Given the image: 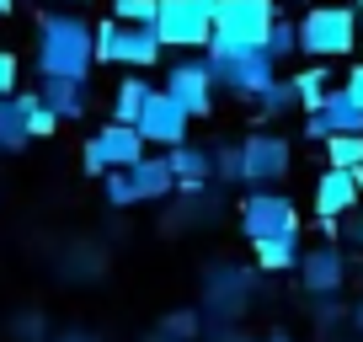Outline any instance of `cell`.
Listing matches in <instances>:
<instances>
[{
	"mask_svg": "<svg viewBox=\"0 0 363 342\" xmlns=\"http://www.w3.org/2000/svg\"><path fill=\"white\" fill-rule=\"evenodd\" d=\"M38 75L43 80H86L96 65V27H86L75 11H48L38 22Z\"/></svg>",
	"mask_w": 363,
	"mask_h": 342,
	"instance_id": "cell-1",
	"label": "cell"
},
{
	"mask_svg": "<svg viewBox=\"0 0 363 342\" xmlns=\"http://www.w3.org/2000/svg\"><path fill=\"white\" fill-rule=\"evenodd\" d=\"M272 22H278L272 0H214V38H208L203 59L208 65H225V59H240L251 48H262Z\"/></svg>",
	"mask_w": 363,
	"mask_h": 342,
	"instance_id": "cell-2",
	"label": "cell"
},
{
	"mask_svg": "<svg viewBox=\"0 0 363 342\" xmlns=\"http://www.w3.org/2000/svg\"><path fill=\"white\" fill-rule=\"evenodd\" d=\"M299 48L315 59H342L358 48V11L352 6H310L299 22Z\"/></svg>",
	"mask_w": 363,
	"mask_h": 342,
	"instance_id": "cell-3",
	"label": "cell"
},
{
	"mask_svg": "<svg viewBox=\"0 0 363 342\" xmlns=\"http://www.w3.org/2000/svg\"><path fill=\"white\" fill-rule=\"evenodd\" d=\"M155 38L166 48H208V38H214V0H160Z\"/></svg>",
	"mask_w": 363,
	"mask_h": 342,
	"instance_id": "cell-4",
	"label": "cell"
},
{
	"mask_svg": "<svg viewBox=\"0 0 363 342\" xmlns=\"http://www.w3.org/2000/svg\"><path fill=\"white\" fill-rule=\"evenodd\" d=\"M145 160V134H139L134 123H107L96 128V134L86 139V150H80V166L91 171V177H107V171H128Z\"/></svg>",
	"mask_w": 363,
	"mask_h": 342,
	"instance_id": "cell-5",
	"label": "cell"
},
{
	"mask_svg": "<svg viewBox=\"0 0 363 342\" xmlns=\"http://www.w3.org/2000/svg\"><path fill=\"white\" fill-rule=\"evenodd\" d=\"M160 38H155V27H128V22H102L96 27V59L102 65H134V70H145V65H155L160 59Z\"/></svg>",
	"mask_w": 363,
	"mask_h": 342,
	"instance_id": "cell-6",
	"label": "cell"
},
{
	"mask_svg": "<svg viewBox=\"0 0 363 342\" xmlns=\"http://www.w3.org/2000/svg\"><path fill=\"white\" fill-rule=\"evenodd\" d=\"M240 230H246V241L299 236V214H294V204H289L284 193L257 187V193H246V204H240Z\"/></svg>",
	"mask_w": 363,
	"mask_h": 342,
	"instance_id": "cell-7",
	"label": "cell"
},
{
	"mask_svg": "<svg viewBox=\"0 0 363 342\" xmlns=\"http://www.w3.org/2000/svg\"><path fill=\"white\" fill-rule=\"evenodd\" d=\"M208 70H214V86H225V92L246 96V102H257V96L267 92L272 80H278V59H272L267 48H251V54L225 59V65H208Z\"/></svg>",
	"mask_w": 363,
	"mask_h": 342,
	"instance_id": "cell-8",
	"label": "cell"
},
{
	"mask_svg": "<svg viewBox=\"0 0 363 342\" xmlns=\"http://www.w3.org/2000/svg\"><path fill=\"white\" fill-rule=\"evenodd\" d=\"M235 155H240V182H251V187H267L278 177H289V139H278V134H246L235 145Z\"/></svg>",
	"mask_w": 363,
	"mask_h": 342,
	"instance_id": "cell-9",
	"label": "cell"
},
{
	"mask_svg": "<svg viewBox=\"0 0 363 342\" xmlns=\"http://www.w3.org/2000/svg\"><path fill=\"white\" fill-rule=\"evenodd\" d=\"M166 96H177L182 107H187V118H208V107H214V70H208V59H177V65L166 70V86H160Z\"/></svg>",
	"mask_w": 363,
	"mask_h": 342,
	"instance_id": "cell-10",
	"label": "cell"
},
{
	"mask_svg": "<svg viewBox=\"0 0 363 342\" xmlns=\"http://www.w3.org/2000/svg\"><path fill=\"white\" fill-rule=\"evenodd\" d=\"M187 107L177 102V96H166V92H155L145 102V113H139V134H145V145H160V150H177V145H187Z\"/></svg>",
	"mask_w": 363,
	"mask_h": 342,
	"instance_id": "cell-11",
	"label": "cell"
},
{
	"mask_svg": "<svg viewBox=\"0 0 363 342\" xmlns=\"http://www.w3.org/2000/svg\"><path fill=\"white\" fill-rule=\"evenodd\" d=\"M358 198H363V177L358 171H320V182H315V219H320V230H337V219L342 214H352L358 209Z\"/></svg>",
	"mask_w": 363,
	"mask_h": 342,
	"instance_id": "cell-12",
	"label": "cell"
},
{
	"mask_svg": "<svg viewBox=\"0 0 363 342\" xmlns=\"http://www.w3.org/2000/svg\"><path fill=\"white\" fill-rule=\"evenodd\" d=\"M305 134H310V139H320V145H326L331 134H363V107L352 102V92H347V86L326 92V102H320L315 113H310Z\"/></svg>",
	"mask_w": 363,
	"mask_h": 342,
	"instance_id": "cell-13",
	"label": "cell"
},
{
	"mask_svg": "<svg viewBox=\"0 0 363 342\" xmlns=\"http://www.w3.org/2000/svg\"><path fill=\"white\" fill-rule=\"evenodd\" d=\"M299 284H305L315 299L337 294V289L347 284V257H342L337 246H315V251H305V263H299Z\"/></svg>",
	"mask_w": 363,
	"mask_h": 342,
	"instance_id": "cell-14",
	"label": "cell"
},
{
	"mask_svg": "<svg viewBox=\"0 0 363 342\" xmlns=\"http://www.w3.org/2000/svg\"><path fill=\"white\" fill-rule=\"evenodd\" d=\"M123 177H128V193H134V204H155V198H166L171 187H177V177H171L166 155H145L139 166H128Z\"/></svg>",
	"mask_w": 363,
	"mask_h": 342,
	"instance_id": "cell-15",
	"label": "cell"
},
{
	"mask_svg": "<svg viewBox=\"0 0 363 342\" xmlns=\"http://www.w3.org/2000/svg\"><path fill=\"white\" fill-rule=\"evenodd\" d=\"M38 96H43V107L59 118V123L86 118V107H91V86H86V80H43Z\"/></svg>",
	"mask_w": 363,
	"mask_h": 342,
	"instance_id": "cell-16",
	"label": "cell"
},
{
	"mask_svg": "<svg viewBox=\"0 0 363 342\" xmlns=\"http://www.w3.org/2000/svg\"><path fill=\"white\" fill-rule=\"evenodd\" d=\"M166 166L177 177V187H203L214 177V150H198V145H177L166 150Z\"/></svg>",
	"mask_w": 363,
	"mask_h": 342,
	"instance_id": "cell-17",
	"label": "cell"
},
{
	"mask_svg": "<svg viewBox=\"0 0 363 342\" xmlns=\"http://www.w3.org/2000/svg\"><path fill=\"white\" fill-rule=\"evenodd\" d=\"M251 251H257V267H262V273H289V267H299V263H305V246H299V236L251 241Z\"/></svg>",
	"mask_w": 363,
	"mask_h": 342,
	"instance_id": "cell-18",
	"label": "cell"
},
{
	"mask_svg": "<svg viewBox=\"0 0 363 342\" xmlns=\"http://www.w3.org/2000/svg\"><path fill=\"white\" fill-rule=\"evenodd\" d=\"M33 145V134H27V107H22V92L16 96H0V150L6 155H16V150Z\"/></svg>",
	"mask_w": 363,
	"mask_h": 342,
	"instance_id": "cell-19",
	"label": "cell"
},
{
	"mask_svg": "<svg viewBox=\"0 0 363 342\" xmlns=\"http://www.w3.org/2000/svg\"><path fill=\"white\" fill-rule=\"evenodd\" d=\"M150 96H155V86H150L145 75L118 80V92H113V123H139V113H145Z\"/></svg>",
	"mask_w": 363,
	"mask_h": 342,
	"instance_id": "cell-20",
	"label": "cell"
},
{
	"mask_svg": "<svg viewBox=\"0 0 363 342\" xmlns=\"http://www.w3.org/2000/svg\"><path fill=\"white\" fill-rule=\"evenodd\" d=\"M326 166L331 171H358L363 177V134H331L326 139Z\"/></svg>",
	"mask_w": 363,
	"mask_h": 342,
	"instance_id": "cell-21",
	"label": "cell"
},
{
	"mask_svg": "<svg viewBox=\"0 0 363 342\" xmlns=\"http://www.w3.org/2000/svg\"><path fill=\"white\" fill-rule=\"evenodd\" d=\"M294 80V96H299V107H310V113H315L320 102H326V70H299V75H289Z\"/></svg>",
	"mask_w": 363,
	"mask_h": 342,
	"instance_id": "cell-22",
	"label": "cell"
},
{
	"mask_svg": "<svg viewBox=\"0 0 363 342\" xmlns=\"http://www.w3.org/2000/svg\"><path fill=\"white\" fill-rule=\"evenodd\" d=\"M22 107H27V134H33V139L59 134V118L43 107V96H38V92H22Z\"/></svg>",
	"mask_w": 363,
	"mask_h": 342,
	"instance_id": "cell-23",
	"label": "cell"
},
{
	"mask_svg": "<svg viewBox=\"0 0 363 342\" xmlns=\"http://www.w3.org/2000/svg\"><path fill=\"white\" fill-rule=\"evenodd\" d=\"M155 16H160V0H113V22L155 27Z\"/></svg>",
	"mask_w": 363,
	"mask_h": 342,
	"instance_id": "cell-24",
	"label": "cell"
},
{
	"mask_svg": "<svg viewBox=\"0 0 363 342\" xmlns=\"http://www.w3.org/2000/svg\"><path fill=\"white\" fill-rule=\"evenodd\" d=\"M262 48H267L272 59H289V54L299 48V27L289 22V16H278V22H272V33H267V43H262Z\"/></svg>",
	"mask_w": 363,
	"mask_h": 342,
	"instance_id": "cell-25",
	"label": "cell"
},
{
	"mask_svg": "<svg viewBox=\"0 0 363 342\" xmlns=\"http://www.w3.org/2000/svg\"><path fill=\"white\" fill-rule=\"evenodd\" d=\"M299 102V96H294V80H272V86H267V92H262L257 96V107H262V113H289V107H294Z\"/></svg>",
	"mask_w": 363,
	"mask_h": 342,
	"instance_id": "cell-26",
	"label": "cell"
},
{
	"mask_svg": "<svg viewBox=\"0 0 363 342\" xmlns=\"http://www.w3.org/2000/svg\"><path fill=\"white\" fill-rule=\"evenodd\" d=\"M214 177L240 182V155H235V145H219V150H214Z\"/></svg>",
	"mask_w": 363,
	"mask_h": 342,
	"instance_id": "cell-27",
	"label": "cell"
},
{
	"mask_svg": "<svg viewBox=\"0 0 363 342\" xmlns=\"http://www.w3.org/2000/svg\"><path fill=\"white\" fill-rule=\"evenodd\" d=\"M16 75H22V70H16V54L0 48V96H16Z\"/></svg>",
	"mask_w": 363,
	"mask_h": 342,
	"instance_id": "cell-28",
	"label": "cell"
},
{
	"mask_svg": "<svg viewBox=\"0 0 363 342\" xmlns=\"http://www.w3.org/2000/svg\"><path fill=\"white\" fill-rule=\"evenodd\" d=\"M11 331H16V337H27V342H38V337H43V316H38V310H27V316L11 321Z\"/></svg>",
	"mask_w": 363,
	"mask_h": 342,
	"instance_id": "cell-29",
	"label": "cell"
},
{
	"mask_svg": "<svg viewBox=\"0 0 363 342\" xmlns=\"http://www.w3.org/2000/svg\"><path fill=\"white\" fill-rule=\"evenodd\" d=\"M337 225H342V241H347V246H363V209H352V214H342Z\"/></svg>",
	"mask_w": 363,
	"mask_h": 342,
	"instance_id": "cell-30",
	"label": "cell"
},
{
	"mask_svg": "<svg viewBox=\"0 0 363 342\" xmlns=\"http://www.w3.org/2000/svg\"><path fill=\"white\" fill-rule=\"evenodd\" d=\"M315 321H320V326H337V321H342V305H337V294H326V299L315 305Z\"/></svg>",
	"mask_w": 363,
	"mask_h": 342,
	"instance_id": "cell-31",
	"label": "cell"
},
{
	"mask_svg": "<svg viewBox=\"0 0 363 342\" xmlns=\"http://www.w3.org/2000/svg\"><path fill=\"white\" fill-rule=\"evenodd\" d=\"M166 331H177V337H193L198 321H193V316H171V321H166Z\"/></svg>",
	"mask_w": 363,
	"mask_h": 342,
	"instance_id": "cell-32",
	"label": "cell"
},
{
	"mask_svg": "<svg viewBox=\"0 0 363 342\" xmlns=\"http://www.w3.org/2000/svg\"><path fill=\"white\" fill-rule=\"evenodd\" d=\"M347 92H352V102L363 107V65H352V75H347Z\"/></svg>",
	"mask_w": 363,
	"mask_h": 342,
	"instance_id": "cell-33",
	"label": "cell"
},
{
	"mask_svg": "<svg viewBox=\"0 0 363 342\" xmlns=\"http://www.w3.org/2000/svg\"><path fill=\"white\" fill-rule=\"evenodd\" d=\"M54 342H96V337H91V331H59Z\"/></svg>",
	"mask_w": 363,
	"mask_h": 342,
	"instance_id": "cell-34",
	"label": "cell"
},
{
	"mask_svg": "<svg viewBox=\"0 0 363 342\" xmlns=\"http://www.w3.org/2000/svg\"><path fill=\"white\" fill-rule=\"evenodd\" d=\"M352 326H358V331H363V305H352Z\"/></svg>",
	"mask_w": 363,
	"mask_h": 342,
	"instance_id": "cell-35",
	"label": "cell"
},
{
	"mask_svg": "<svg viewBox=\"0 0 363 342\" xmlns=\"http://www.w3.org/2000/svg\"><path fill=\"white\" fill-rule=\"evenodd\" d=\"M11 6H16V0H0V16H11Z\"/></svg>",
	"mask_w": 363,
	"mask_h": 342,
	"instance_id": "cell-36",
	"label": "cell"
},
{
	"mask_svg": "<svg viewBox=\"0 0 363 342\" xmlns=\"http://www.w3.org/2000/svg\"><path fill=\"white\" fill-rule=\"evenodd\" d=\"M358 43H363V22H358Z\"/></svg>",
	"mask_w": 363,
	"mask_h": 342,
	"instance_id": "cell-37",
	"label": "cell"
},
{
	"mask_svg": "<svg viewBox=\"0 0 363 342\" xmlns=\"http://www.w3.org/2000/svg\"><path fill=\"white\" fill-rule=\"evenodd\" d=\"M358 6H363V0H358Z\"/></svg>",
	"mask_w": 363,
	"mask_h": 342,
	"instance_id": "cell-38",
	"label": "cell"
},
{
	"mask_svg": "<svg viewBox=\"0 0 363 342\" xmlns=\"http://www.w3.org/2000/svg\"><path fill=\"white\" fill-rule=\"evenodd\" d=\"M75 6H80V0H75Z\"/></svg>",
	"mask_w": 363,
	"mask_h": 342,
	"instance_id": "cell-39",
	"label": "cell"
}]
</instances>
